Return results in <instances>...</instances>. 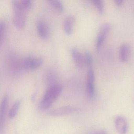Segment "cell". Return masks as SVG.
Instances as JSON below:
<instances>
[{
    "mask_svg": "<svg viewBox=\"0 0 134 134\" xmlns=\"http://www.w3.org/2000/svg\"><path fill=\"white\" fill-rule=\"evenodd\" d=\"M62 86L59 84L52 85L47 89L38 105V109L45 110L50 108L62 91Z\"/></svg>",
    "mask_w": 134,
    "mask_h": 134,
    "instance_id": "1",
    "label": "cell"
},
{
    "mask_svg": "<svg viewBox=\"0 0 134 134\" xmlns=\"http://www.w3.org/2000/svg\"><path fill=\"white\" fill-rule=\"evenodd\" d=\"M13 10V21L18 29H23L26 23V11L22 6L20 1L14 0L12 1Z\"/></svg>",
    "mask_w": 134,
    "mask_h": 134,
    "instance_id": "2",
    "label": "cell"
},
{
    "mask_svg": "<svg viewBox=\"0 0 134 134\" xmlns=\"http://www.w3.org/2000/svg\"><path fill=\"white\" fill-rule=\"evenodd\" d=\"M111 29V25L109 23H105L100 26L96 40L95 48L97 51H99L101 48Z\"/></svg>",
    "mask_w": 134,
    "mask_h": 134,
    "instance_id": "3",
    "label": "cell"
},
{
    "mask_svg": "<svg viewBox=\"0 0 134 134\" xmlns=\"http://www.w3.org/2000/svg\"><path fill=\"white\" fill-rule=\"evenodd\" d=\"M95 73L92 68H89L87 73L86 91L88 97L90 99L93 98L95 94Z\"/></svg>",
    "mask_w": 134,
    "mask_h": 134,
    "instance_id": "4",
    "label": "cell"
},
{
    "mask_svg": "<svg viewBox=\"0 0 134 134\" xmlns=\"http://www.w3.org/2000/svg\"><path fill=\"white\" fill-rule=\"evenodd\" d=\"M43 59L39 57H28L23 61V66L26 69L32 70L40 67L43 63Z\"/></svg>",
    "mask_w": 134,
    "mask_h": 134,
    "instance_id": "5",
    "label": "cell"
},
{
    "mask_svg": "<svg viewBox=\"0 0 134 134\" xmlns=\"http://www.w3.org/2000/svg\"><path fill=\"white\" fill-rule=\"evenodd\" d=\"M77 110V109L69 106L62 107L49 111V115L52 116L58 117L71 114Z\"/></svg>",
    "mask_w": 134,
    "mask_h": 134,
    "instance_id": "6",
    "label": "cell"
},
{
    "mask_svg": "<svg viewBox=\"0 0 134 134\" xmlns=\"http://www.w3.org/2000/svg\"><path fill=\"white\" fill-rule=\"evenodd\" d=\"M36 28L39 36L44 40L49 38L50 30L46 22L42 20H39L36 23Z\"/></svg>",
    "mask_w": 134,
    "mask_h": 134,
    "instance_id": "7",
    "label": "cell"
},
{
    "mask_svg": "<svg viewBox=\"0 0 134 134\" xmlns=\"http://www.w3.org/2000/svg\"><path fill=\"white\" fill-rule=\"evenodd\" d=\"M71 54L73 59L77 67L80 69L84 68L85 64L84 55L76 48H73L71 51Z\"/></svg>",
    "mask_w": 134,
    "mask_h": 134,
    "instance_id": "8",
    "label": "cell"
},
{
    "mask_svg": "<svg viewBox=\"0 0 134 134\" xmlns=\"http://www.w3.org/2000/svg\"><path fill=\"white\" fill-rule=\"evenodd\" d=\"M9 98L8 96H4L1 102L0 107V130L2 131L4 127L6 113L8 107Z\"/></svg>",
    "mask_w": 134,
    "mask_h": 134,
    "instance_id": "9",
    "label": "cell"
},
{
    "mask_svg": "<svg viewBox=\"0 0 134 134\" xmlns=\"http://www.w3.org/2000/svg\"><path fill=\"white\" fill-rule=\"evenodd\" d=\"M115 126L116 130L120 134H126L127 131V121L124 118L118 116L115 119Z\"/></svg>",
    "mask_w": 134,
    "mask_h": 134,
    "instance_id": "10",
    "label": "cell"
},
{
    "mask_svg": "<svg viewBox=\"0 0 134 134\" xmlns=\"http://www.w3.org/2000/svg\"><path fill=\"white\" fill-rule=\"evenodd\" d=\"M130 46L127 43H124L121 44L119 48V58L122 62L127 61L130 55Z\"/></svg>",
    "mask_w": 134,
    "mask_h": 134,
    "instance_id": "11",
    "label": "cell"
},
{
    "mask_svg": "<svg viewBox=\"0 0 134 134\" xmlns=\"http://www.w3.org/2000/svg\"><path fill=\"white\" fill-rule=\"evenodd\" d=\"M75 21V17L73 15H69L65 19L63 23V28L66 34L70 35L72 33Z\"/></svg>",
    "mask_w": 134,
    "mask_h": 134,
    "instance_id": "12",
    "label": "cell"
},
{
    "mask_svg": "<svg viewBox=\"0 0 134 134\" xmlns=\"http://www.w3.org/2000/svg\"><path fill=\"white\" fill-rule=\"evenodd\" d=\"M21 100H18L14 103L9 111V117L10 118H14L18 113L21 104Z\"/></svg>",
    "mask_w": 134,
    "mask_h": 134,
    "instance_id": "13",
    "label": "cell"
},
{
    "mask_svg": "<svg viewBox=\"0 0 134 134\" xmlns=\"http://www.w3.org/2000/svg\"><path fill=\"white\" fill-rule=\"evenodd\" d=\"M50 4L59 12H63L64 10V6L62 3L59 0L49 1Z\"/></svg>",
    "mask_w": 134,
    "mask_h": 134,
    "instance_id": "14",
    "label": "cell"
},
{
    "mask_svg": "<svg viewBox=\"0 0 134 134\" xmlns=\"http://www.w3.org/2000/svg\"><path fill=\"white\" fill-rule=\"evenodd\" d=\"M84 55L86 65L88 66V69L92 68L93 64V59L91 53L88 51H86L85 52Z\"/></svg>",
    "mask_w": 134,
    "mask_h": 134,
    "instance_id": "15",
    "label": "cell"
},
{
    "mask_svg": "<svg viewBox=\"0 0 134 134\" xmlns=\"http://www.w3.org/2000/svg\"><path fill=\"white\" fill-rule=\"evenodd\" d=\"M93 3L99 12L103 13L105 10V5L102 0H93Z\"/></svg>",
    "mask_w": 134,
    "mask_h": 134,
    "instance_id": "16",
    "label": "cell"
},
{
    "mask_svg": "<svg viewBox=\"0 0 134 134\" xmlns=\"http://www.w3.org/2000/svg\"><path fill=\"white\" fill-rule=\"evenodd\" d=\"M20 2L23 7L26 11L29 10L32 6V2L30 0H21Z\"/></svg>",
    "mask_w": 134,
    "mask_h": 134,
    "instance_id": "17",
    "label": "cell"
},
{
    "mask_svg": "<svg viewBox=\"0 0 134 134\" xmlns=\"http://www.w3.org/2000/svg\"><path fill=\"white\" fill-rule=\"evenodd\" d=\"M6 31V24L3 21H1L0 22V32H1V41H2L4 38Z\"/></svg>",
    "mask_w": 134,
    "mask_h": 134,
    "instance_id": "18",
    "label": "cell"
},
{
    "mask_svg": "<svg viewBox=\"0 0 134 134\" xmlns=\"http://www.w3.org/2000/svg\"><path fill=\"white\" fill-rule=\"evenodd\" d=\"M123 2H124V1L123 0H115L114 1L115 4L118 7H121V6H122Z\"/></svg>",
    "mask_w": 134,
    "mask_h": 134,
    "instance_id": "19",
    "label": "cell"
},
{
    "mask_svg": "<svg viewBox=\"0 0 134 134\" xmlns=\"http://www.w3.org/2000/svg\"><path fill=\"white\" fill-rule=\"evenodd\" d=\"M96 134H107L105 131H98Z\"/></svg>",
    "mask_w": 134,
    "mask_h": 134,
    "instance_id": "20",
    "label": "cell"
}]
</instances>
